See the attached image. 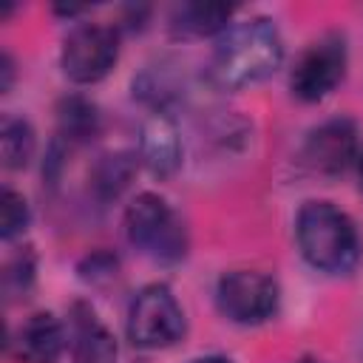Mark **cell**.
<instances>
[{"instance_id": "10", "label": "cell", "mask_w": 363, "mask_h": 363, "mask_svg": "<svg viewBox=\"0 0 363 363\" xmlns=\"http://www.w3.org/2000/svg\"><path fill=\"white\" fill-rule=\"evenodd\" d=\"M68 349L74 363H116V337L82 301L68 312Z\"/></svg>"}, {"instance_id": "2", "label": "cell", "mask_w": 363, "mask_h": 363, "mask_svg": "<svg viewBox=\"0 0 363 363\" xmlns=\"http://www.w3.org/2000/svg\"><path fill=\"white\" fill-rule=\"evenodd\" d=\"M295 238L303 261L320 272L343 275L360 261V233L332 201H306L295 218Z\"/></svg>"}, {"instance_id": "20", "label": "cell", "mask_w": 363, "mask_h": 363, "mask_svg": "<svg viewBox=\"0 0 363 363\" xmlns=\"http://www.w3.org/2000/svg\"><path fill=\"white\" fill-rule=\"evenodd\" d=\"M354 167H357V182H360V190H363V150H360V156H357Z\"/></svg>"}, {"instance_id": "11", "label": "cell", "mask_w": 363, "mask_h": 363, "mask_svg": "<svg viewBox=\"0 0 363 363\" xmlns=\"http://www.w3.org/2000/svg\"><path fill=\"white\" fill-rule=\"evenodd\" d=\"M139 156L145 167L153 176H173L182 164V139L173 125V119L162 111H156L150 119H145L139 133Z\"/></svg>"}, {"instance_id": "5", "label": "cell", "mask_w": 363, "mask_h": 363, "mask_svg": "<svg viewBox=\"0 0 363 363\" xmlns=\"http://www.w3.org/2000/svg\"><path fill=\"white\" fill-rule=\"evenodd\" d=\"M119 57V34L102 23H79L60 48L62 74L77 85H94L111 74Z\"/></svg>"}, {"instance_id": "21", "label": "cell", "mask_w": 363, "mask_h": 363, "mask_svg": "<svg viewBox=\"0 0 363 363\" xmlns=\"http://www.w3.org/2000/svg\"><path fill=\"white\" fill-rule=\"evenodd\" d=\"M301 363H320V360H301Z\"/></svg>"}, {"instance_id": "19", "label": "cell", "mask_w": 363, "mask_h": 363, "mask_svg": "<svg viewBox=\"0 0 363 363\" xmlns=\"http://www.w3.org/2000/svg\"><path fill=\"white\" fill-rule=\"evenodd\" d=\"M193 363H233V360L218 357V354H210V357H199V360H193Z\"/></svg>"}, {"instance_id": "13", "label": "cell", "mask_w": 363, "mask_h": 363, "mask_svg": "<svg viewBox=\"0 0 363 363\" xmlns=\"http://www.w3.org/2000/svg\"><path fill=\"white\" fill-rule=\"evenodd\" d=\"M102 116L99 108L82 96V94H68L57 102V130L68 145H85L99 136Z\"/></svg>"}, {"instance_id": "4", "label": "cell", "mask_w": 363, "mask_h": 363, "mask_svg": "<svg viewBox=\"0 0 363 363\" xmlns=\"http://www.w3.org/2000/svg\"><path fill=\"white\" fill-rule=\"evenodd\" d=\"M184 335V312L164 284L145 286L128 309V337L139 349H164Z\"/></svg>"}, {"instance_id": "1", "label": "cell", "mask_w": 363, "mask_h": 363, "mask_svg": "<svg viewBox=\"0 0 363 363\" xmlns=\"http://www.w3.org/2000/svg\"><path fill=\"white\" fill-rule=\"evenodd\" d=\"M284 62V40L272 20L250 17L233 23L213 51V79L224 88H244L267 79Z\"/></svg>"}, {"instance_id": "17", "label": "cell", "mask_w": 363, "mask_h": 363, "mask_svg": "<svg viewBox=\"0 0 363 363\" xmlns=\"http://www.w3.org/2000/svg\"><path fill=\"white\" fill-rule=\"evenodd\" d=\"M31 221L28 213V201L23 199V193L6 187L3 190V204H0V235L3 241H11L14 235H20Z\"/></svg>"}, {"instance_id": "12", "label": "cell", "mask_w": 363, "mask_h": 363, "mask_svg": "<svg viewBox=\"0 0 363 363\" xmlns=\"http://www.w3.org/2000/svg\"><path fill=\"white\" fill-rule=\"evenodd\" d=\"M233 11L235 6L227 3H182L173 9L170 14V34L179 40H201V37H213V34H224L233 23Z\"/></svg>"}, {"instance_id": "15", "label": "cell", "mask_w": 363, "mask_h": 363, "mask_svg": "<svg viewBox=\"0 0 363 363\" xmlns=\"http://www.w3.org/2000/svg\"><path fill=\"white\" fill-rule=\"evenodd\" d=\"M34 147H37V139H34L31 125L26 119H20V116L6 113L3 122H0V153H3V164L9 170H23L31 162Z\"/></svg>"}, {"instance_id": "14", "label": "cell", "mask_w": 363, "mask_h": 363, "mask_svg": "<svg viewBox=\"0 0 363 363\" xmlns=\"http://www.w3.org/2000/svg\"><path fill=\"white\" fill-rule=\"evenodd\" d=\"M136 173V159L130 153H105L91 173V187L102 201L119 199L122 190H128L130 179Z\"/></svg>"}, {"instance_id": "6", "label": "cell", "mask_w": 363, "mask_h": 363, "mask_svg": "<svg viewBox=\"0 0 363 363\" xmlns=\"http://www.w3.org/2000/svg\"><path fill=\"white\" fill-rule=\"evenodd\" d=\"M278 284L258 269H233L218 278L216 303L218 312L241 326H255L278 312Z\"/></svg>"}, {"instance_id": "18", "label": "cell", "mask_w": 363, "mask_h": 363, "mask_svg": "<svg viewBox=\"0 0 363 363\" xmlns=\"http://www.w3.org/2000/svg\"><path fill=\"white\" fill-rule=\"evenodd\" d=\"M11 79H14V62H11V54L3 51V57H0V91L3 94L11 88Z\"/></svg>"}, {"instance_id": "8", "label": "cell", "mask_w": 363, "mask_h": 363, "mask_svg": "<svg viewBox=\"0 0 363 363\" xmlns=\"http://www.w3.org/2000/svg\"><path fill=\"white\" fill-rule=\"evenodd\" d=\"M360 156V139L357 128L346 116H335L320 122L318 128L309 130L301 159L309 170L323 173V176H337L346 167H352Z\"/></svg>"}, {"instance_id": "16", "label": "cell", "mask_w": 363, "mask_h": 363, "mask_svg": "<svg viewBox=\"0 0 363 363\" xmlns=\"http://www.w3.org/2000/svg\"><path fill=\"white\" fill-rule=\"evenodd\" d=\"M34 275H37V258L31 252V247L14 252L3 269V292L9 301L14 298H26V292L31 289L34 284Z\"/></svg>"}, {"instance_id": "3", "label": "cell", "mask_w": 363, "mask_h": 363, "mask_svg": "<svg viewBox=\"0 0 363 363\" xmlns=\"http://www.w3.org/2000/svg\"><path fill=\"white\" fill-rule=\"evenodd\" d=\"M125 235L139 252L162 264H176L187 255L184 218L159 193H139L128 204Z\"/></svg>"}, {"instance_id": "9", "label": "cell", "mask_w": 363, "mask_h": 363, "mask_svg": "<svg viewBox=\"0 0 363 363\" xmlns=\"http://www.w3.org/2000/svg\"><path fill=\"white\" fill-rule=\"evenodd\" d=\"M65 346H68V329L51 312L28 315L9 340V349L20 363H57Z\"/></svg>"}, {"instance_id": "7", "label": "cell", "mask_w": 363, "mask_h": 363, "mask_svg": "<svg viewBox=\"0 0 363 363\" xmlns=\"http://www.w3.org/2000/svg\"><path fill=\"white\" fill-rule=\"evenodd\" d=\"M346 77V43L340 34H323L303 48L289 74V88L301 102L326 99Z\"/></svg>"}]
</instances>
